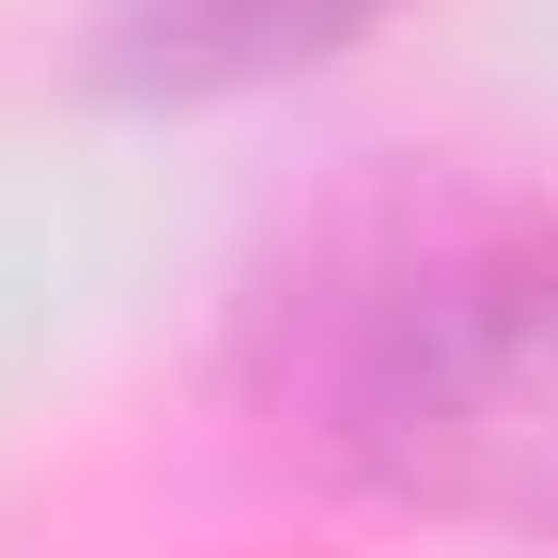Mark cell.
I'll return each mask as SVG.
<instances>
[{
  "instance_id": "6da1fadb",
  "label": "cell",
  "mask_w": 558,
  "mask_h": 558,
  "mask_svg": "<svg viewBox=\"0 0 558 558\" xmlns=\"http://www.w3.org/2000/svg\"><path fill=\"white\" fill-rule=\"evenodd\" d=\"M295 435L388 512L558 527V233H450L311 295Z\"/></svg>"
},
{
  "instance_id": "7a4b0ae2",
  "label": "cell",
  "mask_w": 558,
  "mask_h": 558,
  "mask_svg": "<svg viewBox=\"0 0 558 558\" xmlns=\"http://www.w3.org/2000/svg\"><path fill=\"white\" fill-rule=\"evenodd\" d=\"M373 16L388 0H124L109 78L124 94H248V78H295V62H341Z\"/></svg>"
}]
</instances>
